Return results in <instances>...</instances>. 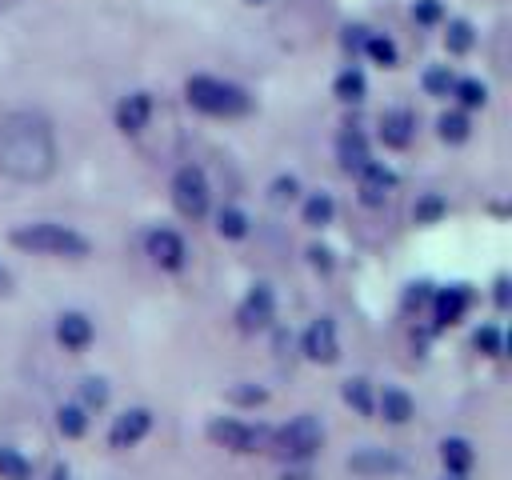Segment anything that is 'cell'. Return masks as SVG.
<instances>
[{
    "label": "cell",
    "mask_w": 512,
    "mask_h": 480,
    "mask_svg": "<svg viewBox=\"0 0 512 480\" xmlns=\"http://www.w3.org/2000/svg\"><path fill=\"white\" fill-rule=\"evenodd\" d=\"M172 204L184 220H200L208 216V204H212V188H208V176L196 168V164H184L176 168L172 176Z\"/></svg>",
    "instance_id": "5b68a950"
},
{
    "label": "cell",
    "mask_w": 512,
    "mask_h": 480,
    "mask_svg": "<svg viewBox=\"0 0 512 480\" xmlns=\"http://www.w3.org/2000/svg\"><path fill=\"white\" fill-rule=\"evenodd\" d=\"M144 252H148L152 264L164 268V272H180V268L188 264V248H184L180 232H172V228H152V232L144 236Z\"/></svg>",
    "instance_id": "52a82bcc"
},
{
    "label": "cell",
    "mask_w": 512,
    "mask_h": 480,
    "mask_svg": "<svg viewBox=\"0 0 512 480\" xmlns=\"http://www.w3.org/2000/svg\"><path fill=\"white\" fill-rule=\"evenodd\" d=\"M432 300V284H408V292H404V308H420V304H428Z\"/></svg>",
    "instance_id": "8d00e7d4"
},
{
    "label": "cell",
    "mask_w": 512,
    "mask_h": 480,
    "mask_svg": "<svg viewBox=\"0 0 512 480\" xmlns=\"http://www.w3.org/2000/svg\"><path fill=\"white\" fill-rule=\"evenodd\" d=\"M452 96H456L460 108H484V104H488V88H484L476 76L456 80V84H452Z\"/></svg>",
    "instance_id": "d4e9b609"
},
{
    "label": "cell",
    "mask_w": 512,
    "mask_h": 480,
    "mask_svg": "<svg viewBox=\"0 0 512 480\" xmlns=\"http://www.w3.org/2000/svg\"><path fill=\"white\" fill-rule=\"evenodd\" d=\"M308 260H312V268H320V272H332V252H328V248L312 244V248H308Z\"/></svg>",
    "instance_id": "74e56055"
},
{
    "label": "cell",
    "mask_w": 512,
    "mask_h": 480,
    "mask_svg": "<svg viewBox=\"0 0 512 480\" xmlns=\"http://www.w3.org/2000/svg\"><path fill=\"white\" fill-rule=\"evenodd\" d=\"M236 320H240L244 332H260V328H268V324L276 320V296H272V288H268V284H256V288L240 300Z\"/></svg>",
    "instance_id": "9c48e42d"
},
{
    "label": "cell",
    "mask_w": 512,
    "mask_h": 480,
    "mask_svg": "<svg viewBox=\"0 0 512 480\" xmlns=\"http://www.w3.org/2000/svg\"><path fill=\"white\" fill-rule=\"evenodd\" d=\"M8 288H12V276H8V268L0 264V296H8Z\"/></svg>",
    "instance_id": "ab89813d"
},
{
    "label": "cell",
    "mask_w": 512,
    "mask_h": 480,
    "mask_svg": "<svg viewBox=\"0 0 512 480\" xmlns=\"http://www.w3.org/2000/svg\"><path fill=\"white\" fill-rule=\"evenodd\" d=\"M492 300H496L500 308H508V276H500V280H496V292H492Z\"/></svg>",
    "instance_id": "f35d334b"
},
{
    "label": "cell",
    "mask_w": 512,
    "mask_h": 480,
    "mask_svg": "<svg viewBox=\"0 0 512 480\" xmlns=\"http://www.w3.org/2000/svg\"><path fill=\"white\" fill-rule=\"evenodd\" d=\"M364 52H368L380 68H396V56H400V52H396V44H392L388 36H380V32L364 36Z\"/></svg>",
    "instance_id": "83f0119b"
},
{
    "label": "cell",
    "mask_w": 512,
    "mask_h": 480,
    "mask_svg": "<svg viewBox=\"0 0 512 480\" xmlns=\"http://www.w3.org/2000/svg\"><path fill=\"white\" fill-rule=\"evenodd\" d=\"M472 348H476L480 356H500V352H504V332H500L496 324H480L476 336H472Z\"/></svg>",
    "instance_id": "f546056e"
},
{
    "label": "cell",
    "mask_w": 512,
    "mask_h": 480,
    "mask_svg": "<svg viewBox=\"0 0 512 480\" xmlns=\"http://www.w3.org/2000/svg\"><path fill=\"white\" fill-rule=\"evenodd\" d=\"M304 224L308 228H324V224H332V216H336V200L328 196V192H312L308 200H304Z\"/></svg>",
    "instance_id": "7402d4cb"
},
{
    "label": "cell",
    "mask_w": 512,
    "mask_h": 480,
    "mask_svg": "<svg viewBox=\"0 0 512 480\" xmlns=\"http://www.w3.org/2000/svg\"><path fill=\"white\" fill-rule=\"evenodd\" d=\"M56 428H60V436H68V440H80V436L88 432V408H84V404H60V408H56Z\"/></svg>",
    "instance_id": "ffe728a7"
},
{
    "label": "cell",
    "mask_w": 512,
    "mask_h": 480,
    "mask_svg": "<svg viewBox=\"0 0 512 480\" xmlns=\"http://www.w3.org/2000/svg\"><path fill=\"white\" fill-rule=\"evenodd\" d=\"M348 468H352V472H360V476H376V472H392V468H400V460H396V456H388V452L364 448V452H356V456L348 460Z\"/></svg>",
    "instance_id": "44dd1931"
},
{
    "label": "cell",
    "mask_w": 512,
    "mask_h": 480,
    "mask_svg": "<svg viewBox=\"0 0 512 480\" xmlns=\"http://www.w3.org/2000/svg\"><path fill=\"white\" fill-rule=\"evenodd\" d=\"M436 132H440V140H444V144H464V140H468V132H472L468 112H464V108H460V112H444V116L436 120Z\"/></svg>",
    "instance_id": "cb8c5ba5"
},
{
    "label": "cell",
    "mask_w": 512,
    "mask_h": 480,
    "mask_svg": "<svg viewBox=\"0 0 512 480\" xmlns=\"http://www.w3.org/2000/svg\"><path fill=\"white\" fill-rule=\"evenodd\" d=\"M336 160H340L344 172H360V168L372 160V152H368V136H364L360 128H344V132L336 136Z\"/></svg>",
    "instance_id": "2e32d148"
},
{
    "label": "cell",
    "mask_w": 512,
    "mask_h": 480,
    "mask_svg": "<svg viewBox=\"0 0 512 480\" xmlns=\"http://www.w3.org/2000/svg\"><path fill=\"white\" fill-rule=\"evenodd\" d=\"M440 16H444L440 0H416V4H412V20H416V24H440Z\"/></svg>",
    "instance_id": "d590c367"
},
{
    "label": "cell",
    "mask_w": 512,
    "mask_h": 480,
    "mask_svg": "<svg viewBox=\"0 0 512 480\" xmlns=\"http://www.w3.org/2000/svg\"><path fill=\"white\" fill-rule=\"evenodd\" d=\"M48 480H72V472H68V468H64V464H56V468H52V476H48Z\"/></svg>",
    "instance_id": "60d3db41"
},
{
    "label": "cell",
    "mask_w": 512,
    "mask_h": 480,
    "mask_svg": "<svg viewBox=\"0 0 512 480\" xmlns=\"http://www.w3.org/2000/svg\"><path fill=\"white\" fill-rule=\"evenodd\" d=\"M208 440L220 444V448H228V452H256L264 444V432L252 428V424H244V420H236V416H216L208 424Z\"/></svg>",
    "instance_id": "8992f818"
},
{
    "label": "cell",
    "mask_w": 512,
    "mask_h": 480,
    "mask_svg": "<svg viewBox=\"0 0 512 480\" xmlns=\"http://www.w3.org/2000/svg\"><path fill=\"white\" fill-rule=\"evenodd\" d=\"M12 248L20 252H36V256H68V260H80L92 252L88 236H80L76 228L68 224H52V220H36V224H20L8 232Z\"/></svg>",
    "instance_id": "7a4b0ae2"
},
{
    "label": "cell",
    "mask_w": 512,
    "mask_h": 480,
    "mask_svg": "<svg viewBox=\"0 0 512 480\" xmlns=\"http://www.w3.org/2000/svg\"><path fill=\"white\" fill-rule=\"evenodd\" d=\"M148 120H152V96H148V92H128V96L116 104V128H120L124 136L144 132Z\"/></svg>",
    "instance_id": "4fadbf2b"
},
{
    "label": "cell",
    "mask_w": 512,
    "mask_h": 480,
    "mask_svg": "<svg viewBox=\"0 0 512 480\" xmlns=\"http://www.w3.org/2000/svg\"><path fill=\"white\" fill-rule=\"evenodd\" d=\"M412 136H416V116L408 108H388L380 116V140H384V148H408Z\"/></svg>",
    "instance_id": "9a60e30c"
},
{
    "label": "cell",
    "mask_w": 512,
    "mask_h": 480,
    "mask_svg": "<svg viewBox=\"0 0 512 480\" xmlns=\"http://www.w3.org/2000/svg\"><path fill=\"white\" fill-rule=\"evenodd\" d=\"M332 92H336L344 104H360V100H364V92H368V80H364V72H360V68H344V72L336 76Z\"/></svg>",
    "instance_id": "603a6c76"
},
{
    "label": "cell",
    "mask_w": 512,
    "mask_h": 480,
    "mask_svg": "<svg viewBox=\"0 0 512 480\" xmlns=\"http://www.w3.org/2000/svg\"><path fill=\"white\" fill-rule=\"evenodd\" d=\"M280 480H308V472H304V468H292V472H284Z\"/></svg>",
    "instance_id": "b9f144b4"
},
{
    "label": "cell",
    "mask_w": 512,
    "mask_h": 480,
    "mask_svg": "<svg viewBox=\"0 0 512 480\" xmlns=\"http://www.w3.org/2000/svg\"><path fill=\"white\" fill-rule=\"evenodd\" d=\"M80 404H84V408H104V404H108V384H104L100 376H88V380L80 384Z\"/></svg>",
    "instance_id": "d6a6232c"
},
{
    "label": "cell",
    "mask_w": 512,
    "mask_h": 480,
    "mask_svg": "<svg viewBox=\"0 0 512 480\" xmlns=\"http://www.w3.org/2000/svg\"><path fill=\"white\" fill-rule=\"evenodd\" d=\"M452 480H456V476H452Z\"/></svg>",
    "instance_id": "ee69618b"
},
{
    "label": "cell",
    "mask_w": 512,
    "mask_h": 480,
    "mask_svg": "<svg viewBox=\"0 0 512 480\" xmlns=\"http://www.w3.org/2000/svg\"><path fill=\"white\" fill-rule=\"evenodd\" d=\"M344 404L356 412V416H372L376 412V396H372V384L364 376H352L344 380Z\"/></svg>",
    "instance_id": "d6986e66"
},
{
    "label": "cell",
    "mask_w": 512,
    "mask_h": 480,
    "mask_svg": "<svg viewBox=\"0 0 512 480\" xmlns=\"http://www.w3.org/2000/svg\"><path fill=\"white\" fill-rule=\"evenodd\" d=\"M444 44H448V52H456V56H464L472 44H476V36H472V24L468 20H448V32H444Z\"/></svg>",
    "instance_id": "f1b7e54d"
},
{
    "label": "cell",
    "mask_w": 512,
    "mask_h": 480,
    "mask_svg": "<svg viewBox=\"0 0 512 480\" xmlns=\"http://www.w3.org/2000/svg\"><path fill=\"white\" fill-rule=\"evenodd\" d=\"M468 304H472V292H468L464 284L436 288V292H432V320H436V328H452V324H460L464 312H468Z\"/></svg>",
    "instance_id": "8fae6325"
},
{
    "label": "cell",
    "mask_w": 512,
    "mask_h": 480,
    "mask_svg": "<svg viewBox=\"0 0 512 480\" xmlns=\"http://www.w3.org/2000/svg\"><path fill=\"white\" fill-rule=\"evenodd\" d=\"M56 136L40 112H8L0 120V176L40 184L56 172Z\"/></svg>",
    "instance_id": "6da1fadb"
},
{
    "label": "cell",
    "mask_w": 512,
    "mask_h": 480,
    "mask_svg": "<svg viewBox=\"0 0 512 480\" xmlns=\"http://www.w3.org/2000/svg\"><path fill=\"white\" fill-rule=\"evenodd\" d=\"M376 412H380L388 424H408L412 412H416V404H412V396H408L404 388H384V392L376 396Z\"/></svg>",
    "instance_id": "ac0fdd59"
},
{
    "label": "cell",
    "mask_w": 512,
    "mask_h": 480,
    "mask_svg": "<svg viewBox=\"0 0 512 480\" xmlns=\"http://www.w3.org/2000/svg\"><path fill=\"white\" fill-rule=\"evenodd\" d=\"M228 400H232V404H264L268 392L256 388V384H236V388H228Z\"/></svg>",
    "instance_id": "e575fe53"
},
{
    "label": "cell",
    "mask_w": 512,
    "mask_h": 480,
    "mask_svg": "<svg viewBox=\"0 0 512 480\" xmlns=\"http://www.w3.org/2000/svg\"><path fill=\"white\" fill-rule=\"evenodd\" d=\"M452 84H456V76L444 64H436V68L424 72V92L428 96H452Z\"/></svg>",
    "instance_id": "4dcf8cb0"
},
{
    "label": "cell",
    "mask_w": 512,
    "mask_h": 480,
    "mask_svg": "<svg viewBox=\"0 0 512 480\" xmlns=\"http://www.w3.org/2000/svg\"><path fill=\"white\" fill-rule=\"evenodd\" d=\"M440 464H444V472L448 476H468L472 472V464H476V452H472V444L464 440V436H448V440H440Z\"/></svg>",
    "instance_id": "e0dca14e"
},
{
    "label": "cell",
    "mask_w": 512,
    "mask_h": 480,
    "mask_svg": "<svg viewBox=\"0 0 512 480\" xmlns=\"http://www.w3.org/2000/svg\"><path fill=\"white\" fill-rule=\"evenodd\" d=\"M300 352H304L312 364H332V360L340 356V336H336V324H332L328 316L312 320V324L304 328V336H300Z\"/></svg>",
    "instance_id": "ba28073f"
},
{
    "label": "cell",
    "mask_w": 512,
    "mask_h": 480,
    "mask_svg": "<svg viewBox=\"0 0 512 480\" xmlns=\"http://www.w3.org/2000/svg\"><path fill=\"white\" fill-rule=\"evenodd\" d=\"M244 4H268V0H244Z\"/></svg>",
    "instance_id": "7bdbcfd3"
},
{
    "label": "cell",
    "mask_w": 512,
    "mask_h": 480,
    "mask_svg": "<svg viewBox=\"0 0 512 480\" xmlns=\"http://www.w3.org/2000/svg\"><path fill=\"white\" fill-rule=\"evenodd\" d=\"M216 232H220L224 240H244V236H248V216H244L240 208H220V212H216Z\"/></svg>",
    "instance_id": "484cf974"
},
{
    "label": "cell",
    "mask_w": 512,
    "mask_h": 480,
    "mask_svg": "<svg viewBox=\"0 0 512 480\" xmlns=\"http://www.w3.org/2000/svg\"><path fill=\"white\" fill-rule=\"evenodd\" d=\"M320 444H324V428H320L316 416H296V420H288V424L272 436V448H276L284 460H292V464L312 460V456L320 452Z\"/></svg>",
    "instance_id": "277c9868"
},
{
    "label": "cell",
    "mask_w": 512,
    "mask_h": 480,
    "mask_svg": "<svg viewBox=\"0 0 512 480\" xmlns=\"http://www.w3.org/2000/svg\"><path fill=\"white\" fill-rule=\"evenodd\" d=\"M28 476H32L28 456L4 444V448H0V480H28Z\"/></svg>",
    "instance_id": "4316f807"
},
{
    "label": "cell",
    "mask_w": 512,
    "mask_h": 480,
    "mask_svg": "<svg viewBox=\"0 0 512 480\" xmlns=\"http://www.w3.org/2000/svg\"><path fill=\"white\" fill-rule=\"evenodd\" d=\"M92 336H96V328H92V320L84 312H60L56 316V340H60V348L84 352L92 344Z\"/></svg>",
    "instance_id": "5bb4252c"
},
{
    "label": "cell",
    "mask_w": 512,
    "mask_h": 480,
    "mask_svg": "<svg viewBox=\"0 0 512 480\" xmlns=\"http://www.w3.org/2000/svg\"><path fill=\"white\" fill-rule=\"evenodd\" d=\"M268 196H272V204H292L300 196V180L296 176H276L272 188H268Z\"/></svg>",
    "instance_id": "836d02e7"
},
{
    "label": "cell",
    "mask_w": 512,
    "mask_h": 480,
    "mask_svg": "<svg viewBox=\"0 0 512 480\" xmlns=\"http://www.w3.org/2000/svg\"><path fill=\"white\" fill-rule=\"evenodd\" d=\"M184 96L204 116H244L252 108V100H248V92L240 84L216 80V76H188Z\"/></svg>",
    "instance_id": "3957f363"
},
{
    "label": "cell",
    "mask_w": 512,
    "mask_h": 480,
    "mask_svg": "<svg viewBox=\"0 0 512 480\" xmlns=\"http://www.w3.org/2000/svg\"><path fill=\"white\" fill-rule=\"evenodd\" d=\"M356 176H360V204L364 208H380L388 200V192L396 188V172L388 164H380V160H368Z\"/></svg>",
    "instance_id": "30bf717a"
},
{
    "label": "cell",
    "mask_w": 512,
    "mask_h": 480,
    "mask_svg": "<svg viewBox=\"0 0 512 480\" xmlns=\"http://www.w3.org/2000/svg\"><path fill=\"white\" fill-rule=\"evenodd\" d=\"M444 212H448V204H444V196H436V192L420 196V200H416V208H412L416 224H432V220H440Z\"/></svg>",
    "instance_id": "1f68e13d"
},
{
    "label": "cell",
    "mask_w": 512,
    "mask_h": 480,
    "mask_svg": "<svg viewBox=\"0 0 512 480\" xmlns=\"http://www.w3.org/2000/svg\"><path fill=\"white\" fill-rule=\"evenodd\" d=\"M148 432H152V412H148V408H128V412H120V416L112 420L108 444H112V448H136Z\"/></svg>",
    "instance_id": "7c38bea8"
}]
</instances>
